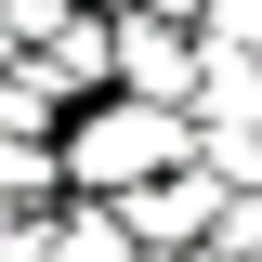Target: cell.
I'll return each mask as SVG.
<instances>
[{
    "label": "cell",
    "mask_w": 262,
    "mask_h": 262,
    "mask_svg": "<svg viewBox=\"0 0 262 262\" xmlns=\"http://www.w3.org/2000/svg\"><path fill=\"white\" fill-rule=\"evenodd\" d=\"M53 144H66V196H131V184H158V170H184V158H196V105L92 92Z\"/></svg>",
    "instance_id": "cell-1"
},
{
    "label": "cell",
    "mask_w": 262,
    "mask_h": 262,
    "mask_svg": "<svg viewBox=\"0 0 262 262\" xmlns=\"http://www.w3.org/2000/svg\"><path fill=\"white\" fill-rule=\"evenodd\" d=\"M196 79H210V39H196V13H158V0H131V13H118V92L196 105Z\"/></svg>",
    "instance_id": "cell-2"
},
{
    "label": "cell",
    "mask_w": 262,
    "mask_h": 262,
    "mask_svg": "<svg viewBox=\"0 0 262 262\" xmlns=\"http://www.w3.org/2000/svg\"><path fill=\"white\" fill-rule=\"evenodd\" d=\"M223 170L210 158H184V170H158V184H131L118 210H131V236H144V249H210V236H223Z\"/></svg>",
    "instance_id": "cell-3"
},
{
    "label": "cell",
    "mask_w": 262,
    "mask_h": 262,
    "mask_svg": "<svg viewBox=\"0 0 262 262\" xmlns=\"http://www.w3.org/2000/svg\"><path fill=\"white\" fill-rule=\"evenodd\" d=\"M196 39H210V53H249V66H262V0H210V13H196Z\"/></svg>",
    "instance_id": "cell-4"
},
{
    "label": "cell",
    "mask_w": 262,
    "mask_h": 262,
    "mask_svg": "<svg viewBox=\"0 0 262 262\" xmlns=\"http://www.w3.org/2000/svg\"><path fill=\"white\" fill-rule=\"evenodd\" d=\"M210 249H223V262H262V184L223 196V236H210Z\"/></svg>",
    "instance_id": "cell-5"
},
{
    "label": "cell",
    "mask_w": 262,
    "mask_h": 262,
    "mask_svg": "<svg viewBox=\"0 0 262 262\" xmlns=\"http://www.w3.org/2000/svg\"><path fill=\"white\" fill-rule=\"evenodd\" d=\"M158 13H210V0H158Z\"/></svg>",
    "instance_id": "cell-6"
},
{
    "label": "cell",
    "mask_w": 262,
    "mask_h": 262,
    "mask_svg": "<svg viewBox=\"0 0 262 262\" xmlns=\"http://www.w3.org/2000/svg\"><path fill=\"white\" fill-rule=\"evenodd\" d=\"M210 262H223V249H210Z\"/></svg>",
    "instance_id": "cell-7"
}]
</instances>
